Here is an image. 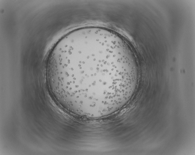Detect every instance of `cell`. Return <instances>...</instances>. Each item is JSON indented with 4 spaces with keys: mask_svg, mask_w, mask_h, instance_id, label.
I'll list each match as a JSON object with an SVG mask.
<instances>
[{
    "mask_svg": "<svg viewBox=\"0 0 195 155\" xmlns=\"http://www.w3.org/2000/svg\"><path fill=\"white\" fill-rule=\"evenodd\" d=\"M139 72L126 43L99 31L74 32L52 49L47 78L56 100L75 115L105 117L134 95Z\"/></svg>",
    "mask_w": 195,
    "mask_h": 155,
    "instance_id": "6da1fadb",
    "label": "cell"
}]
</instances>
